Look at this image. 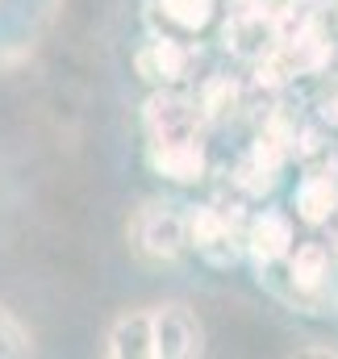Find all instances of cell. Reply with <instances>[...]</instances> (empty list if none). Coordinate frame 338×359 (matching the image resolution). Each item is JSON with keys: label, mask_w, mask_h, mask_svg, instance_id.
<instances>
[{"label": "cell", "mask_w": 338, "mask_h": 359, "mask_svg": "<svg viewBox=\"0 0 338 359\" xmlns=\"http://www.w3.org/2000/svg\"><path fill=\"white\" fill-rule=\"evenodd\" d=\"M142 126H147V147L159 142H205V109L175 88H159L147 109H142Z\"/></svg>", "instance_id": "obj_1"}, {"label": "cell", "mask_w": 338, "mask_h": 359, "mask_svg": "<svg viewBox=\"0 0 338 359\" xmlns=\"http://www.w3.org/2000/svg\"><path fill=\"white\" fill-rule=\"evenodd\" d=\"M130 243H134L138 255L168 264V259H175V255H184V247H188L184 217H180L171 205L151 201V205H142V209L130 217Z\"/></svg>", "instance_id": "obj_2"}, {"label": "cell", "mask_w": 338, "mask_h": 359, "mask_svg": "<svg viewBox=\"0 0 338 359\" xmlns=\"http://www.w3.org/2000/svg\"><path fill=\"white\" fill-rule=\"evenodd\" d=\"M184 234H188V247H196L213 268H230L238 259V243H234V222L213 209V205H201L184 217Z\"/></svg>", "instance_id": "obj_3"}, {"label": "cell", "mask_w": 338, "mask_h": 359, "mask_svg": "<svg viewBox=\"0 0 338 359\" xmlns=\"http://www.w3.org/2000/svg\"><path fill=\"white\" fill-rule=\"evenodd\" d=\"M151 330H155V359L201 355V322L192 318L188 305H155Z\"/></svg>", "instance_id": "obj_4"}, {"label": "cell", "mask_w": 338, "mask_h": 359, "mask_svg": "<svg viewBox=\"0 0 338 359\" xmlns=\"http://www.w3.org/2000/svg\"><path fill=\"white\" fill-rule=\"evenodd\" d=\"M292 243H297V234H292V217L280 213V209H263V213H255L251 226H247V238H243L247 255H251L259 268L284 264V255L292 251Z\"/></svg>", "instance_id": "obj_5"}, {"label": "cell", "mask_w": 338, "mask_h": 359, "mask_svg": "<svg viewBox=\"0 0 338 359\" xmlns=\"http://www.w3.org/2000/svg\"><path fill=\"white\" fill-rule=\"evenodd\" d=\"M104 351L113 359H155V330H151V309H130L121 313L109 334Z\"/></svg>", "instance_id": "obj_6"}, {"label": "cell", "mask_w": 338, "mask_h": 359, "mask_svg": "<svg viewBox=\"0 0 338 359\" xmlns=\"http://www.w3.org/2000/svg\"><path fill=\"white\" fill-rule=\"evenodd\" d=\"M188 67H192V50L180 46L175 38H155L138 55V72L151 84H180V80H188Z\"/></svg>", "instance_id": "obj_7"}, {"label": "cell", "mask_w": 338, "mask_h": 359, "mask_svg": "<svg viewBox=\"0 0 338 359\" xmlns=\"http://www.w3.org/2000/svg\"><path fill=\"white\" fill-rule=\"evenodd\" d=\"M284 264H288V284L297 288V297H313L330 280V251L322 243H301V247L292 243Z\"/></svg>", "instance_id": "obj_8"}, {"label": "cell", "mask_w": 338, "mask_h": 359, "mask_svg": "<svg viewBox=\"0 0 338 359\" xmlns=\"http://www.w3.org/2000/svg\"><path fill=\"white\" fill-rule=\"evenodd\" d=\"M147 155H151V168L175 184H192L205 176V142H159V147H147Z\"/></svg>", "instance_id": "obj_9"}, {"label": "cell", "mask_w": 338, "mask_h": 359, "mask_svg": "<svg viewBox=\"0 0 338 359\" xmlns=\"http://www.w3.org/2000/svg\"><path fill=\"white\" fill-rule=\"evenodd\" d=\"M338 213V180L334 176H305L297 184V217L309 226H326Z\"/></svg>", "instance_id": "obj_10"}, {"label": "cell", "mask_w": 338, "mask_h": 359, "mask_svg": "<svg viewBox=\"0 0 338 359\" xmlns=\"http://www.w3.org/2000/svg\"><path fill=\"white\" fill-rule=\"evenodd\" d=\"M159 13L168 17L175 29H184V34H201V29L213 21L217 0H159Z\"/></svg>", "instance_id": "obj_11"}, {"label": "cell", "mask_w": 338, "mask_h": 359, "mask_svg": "<svg viewBox=\"0 0 338 359\" xmlns=\"http://www.w3.org/2000/svg\"><path fill=\"white\" fill-rule=\"evenodd\" d=\"M21 355H34V339L21 326V318L0 305V359H21Z\"/></svg>", "instance_id": "obj_12"}, {"label": "cell", "mask_w": 338, "mask_h": 359, "mask_svg": "<svg viewBox=\"0 0 338 359\" xmlns=\"http://www.w3.org/2000/svg\"><path fill=\"white\" fill-rule=\"evenodd\" d=\"M322 113H326V121H330V126H338V92L326 100V109H322Z\"/></svg>", "instance_id": "obj_13"}]
</instances>
